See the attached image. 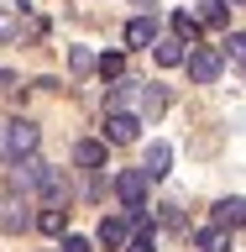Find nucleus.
<instances>
[{
    "label": "nucleus",
    "mask_w": 246,
    "mask_h": 252,
    "mask_svg": "<svg viewBox=\"0 0 246 252\" xmlns=\"http://www.w3.org/2000/svg\"><path fill=\"white\" fill-rule=\"evenodd\" d=\"M168 168H173V147L168 142H152V147H147V163H141V173H147V179H168Z\"/></svg>",
    "instance_id": "obj_10"
},
{
    "label": "nucleus",
    "mask_w": 246,
    "mask_h": 252,
    "mask_svg": "<svg viewBox=\"0 0 246 252\" xmlns=\"http://www.w3.org/2000/svg\"><path fill=\"white\" fill-rule=\"evenodd\" d=\"M31 226H42L47 236H68V210H58V205H47L42 216L31 220Z\"/></svg>",
    "instance_id": "obj_15"
},
{
    "label": "nucleus",
    "mask_w": 246,
    "mask_h": 252,
    "mask_svg": "<svg viewBox=\"0 0 246 252\" xmlns=\"http://www.w3.org/2000/svg\"><path fill=\"white\" fill-rule=\"evenodd\" d=\"M74 163H79V168H100V163H105V142H79Z\"/></svg>",
    "instance_id": "obj_17"
},
{
    "label": "nucleus",
    "mask_w": 246,
    "mask_h": 252,
    "mask_svg": "<svg viewBox=\"0 0 246 252\" xmlns=\"http://www.w3.org/2000/svg\"><path fill=\"white\" fill-rule=\"evenodd\" d=\"M199 27H225L231 21V5L225 0H199V16H194Z\"/></svg>",
    "instance_id": "obj_14"
},
{
    "label": "nucleus",
    "mask_w": 246,
    "mask_h": 252,
    "mask_svg": "<svg viewBox=\"0 0 246 252\" xmlns=\"http://www.w3.org/2000/svg\"><path fill=\"white\" fill-rule=\"evenodd\" d=\"M37 194H42L47 205H58V210H63V205H68V179H63L58 168H47V179H42V189H37Z\"/></svg>",
    "instance_id": "obj_12"
},
{
    "label": "nucleus",
    "mask_w": 246,
    "mask_h": 252,
    "mask_svg": "<svg viewBox=\"0 0 246 252\" xmlns=\"http://www.w3.org/2000/svg\"><path fill=\"white\" fill-rule=\"evenodd\" d=\"M241 220H246V200H241V194H231V200L215 205V226H220V231H241Z\"/></svg>",
    "instance_id": "obj_11"
},
{
    "label": "nucleus",
    "mask_w": 246,
    "mask_h": 252,
    "mask_svg": "<svg viewBox=\"0 0 246 252\" xmlns=\"http://www.w3.org/2000/svg\"><path fill=\"white\" fill-rule=\"evenodd\" d=\"M5 179H11V189H16V194H37V189H42V179H47V163H42L37 153L11 158V173H5Z\"/></svg>",
    "instance_id": "obj_3"
},
{
    "label": "nucleus",
    "mask_w": 246,
    "mask_h": 252,
    "mask_svg": "<svg viewBox=\"0 0 246 252\" xmlns=\"http://www.w3.org/2000/svg\"><path fill=\"white\" fill-rule=\"evenodd\" d=\"M168 27H173V37H178V42H189V47L199 42V21H194L189 11H173V21H168Z\"/></svg>",
    "instance_id": "obj_16"
},
{
    "label": "nucleus",
    "mask_w": 246,
    "mask_h": 252,
    "mask_svg": "<svg viewBox=\"0 0 246 252\" xmlns=\"http://www.w3.org/2000/svg\"><path fill=\"white\" fill-rule=\"evenodd\" d=\"M126 252H157V242H152V226L141 220V231L137 236H126Z\"/></svg>",
    "instance_id": "obj_20"
},
{
    "label": "nucleus",
    "mask_w": 246,
    "mask_h": 252,
    "mask_svg": "<svg viewBox=\"0 0 246 252\" xmlns=\"http://www.w3.org/2000/svg\"><path fill=\"white\" fill-rule=\"evenodd\" d=\"M141 94H147V84H141V79H115V90L105 94V110H121V116H137L141 110Z\"/></svg>",
    "instance_id": "obj_5"
},
{
    "label": "nucleus",
    "mask_w": 246,
    "mask_h": 252,
    "mask_svg": "<svg viewBox=\"0 0 246 252\" xmlns=\"http://www.w3.org/2000/svg\"><path fill=\"white\" fill-rule=\"evenodd\" d=\"M63 252H94V242H84V236L68 231V236H63Z\"/></svg>",
    "instance_id": "obj_23"
},
{
    "label": "nucleus",
    "mask_w": 246,
    "mask_h": 252,
    "mask_svg": "<svg viewBox=\"0 0 246 252\" xmlns=\"http://www.w3.org/2000/svg\"><path fill=\"white\" fill-rule=\"evenodd\" d=\"M147 189H152V179L141 168L115 173V200L126 205V220H147Z\"/></svg>",
    "instance_id": "obj_1"
},
{
    "label": "nucleus",
    "mask_w": 246,
    "mask_h": 252,
    "mask_svg": "<svg viewBox=\"0 0 246 252\" xmlns=\"http://www.w3.org/2000/svg\"><path fill=\"white\" fill-rule=\"evenodd\" d=\"M94 68H100V79H121L126 74V58H121V53H100Z\"/></svg>",
    "instance_id": "obj_19"
},
{
    "label": "nucleus",
    "mask_w": 246,
    "mask_h": 252,
    "mask_svg": "<svg viewBox=\"0 0 246 252\" xmlns=\"http://www.w3.org/2000/svg\"><path fill=\"white\" fill-rule=\"evenodd\" d=\"M141 137V116H121V110H105V142L126 147V142Z\"/></svg>",
    "instance_id": "obj_6"
},
{
    "label": "nucleus",
    "mask_w": 246,
    "mask_h": 252,
    "mask_svg": "<svg viewBox=\"0 0 246 252\" xmlns=\"http://www.w3.org/2000/svg\"><path fill=\"white\" fill-rule=\"evenodd\" d=\"M131 5H141V11H152V5H157V0H131Z\"/></svg>",
    "instance_id": "obj_25"
},
{
    "label": "nucleus",
    "mask_w": 246,
    "mask_h": 252,
    "mask_svg": "<svg viewBox=\"0 0 246 252\" xmlns=\"http://www.w3.org/2000/svg\"><path fill=\"white\" fill-rule=\"evenodd\" d=\"M157 37H163V32H157V16L152 11L137 16V21H126V42H131V47H152Z\"/></svg>",
    "instance_id": "obj_9"
},
{
    "label": "nucleus",
    "mask_w": 246,
    "mask_h": 252,
    "mask_svg": "<svg viewBox=\"0 0 246 252\" xmlns=\"http://www.w3.org/2000/svg\"><path fill=\"white\" fill-rule=\"evenodd\" d=\"M126 236H131V220H126V216H105V220H100V247H105V252H121Z\"/></svg>",
    "instance_id": "obj_7"
},
{
    "label": "nucleus",
    "mask_w": 246,
    "mask_h": 252,
    "mask_svg": "<svg viewBox=\"0 0 246 252\" xmlns=\"http://www.w3.org/2000/svg\"><path fill=\"white\" fill-rule=\"evenodd\" d=\"M225 247H231V231H220V226L199 231V252H225Z\"/></svg>",
    "instance_id": "obj_18"
},
{
    "label": "nucleus",
    "mask_w": 246,
    "mask_h": 252,
    "mask_svg": "<svg viewBox=\"0 0 246 252\" xmlns=\"http://www.w3.org/2000/svg\"><path fill=\"white\" fill-rule=\"evenodd\" d=\"M152 58L163 63V68H178V63H184V42H178V37H157V42H152Z\"/></svg>",
    "instance_id": "obj_13"
},
{
    "label": "nucleus",
    "mask_w": 246,
    "mask_h": 252,
    "mask_svg": "<svg viewBox=\"0 0 246 252\" xmlns=\"http://www.w3.org/2000/svg\"><path fill=\"white\" fill-rule=\"evenodd\" d=\"M37 142H42V131H37V121H5L0 126V147H5V163L11 158H27V153H37Z\"/></svg>",
    "instance_id": "obj_2"
},
{
    "label": "nucleus",
    "mask_w": 246,
    "mask_h": 252,
    "mask_svg": "<svg viewBox=\"0 0 246 252\" xmlns=\"http://www.w3.org/2000/svg\"><path fill=\"white\" fill-rule=\"evenodd\" d=\"M184 63H189V79L194 84H215L225 74V53H215V47H189Z\"/></svg>",
    "instance_id": "obj_4"
},
{
    "label": "nucleus",
    "mask_w": 246,
    "mask_h": 252,
    "mask_svg": "<svg viewBox=\"0 0 246 252\" xmlns=\"http://www.w3.org/2000/svg\"><path fill=\"white\" fill-rule=\"evenodd\" d=\"M68 63H74V74H89V68H94V53H89V47H74Z\"/></svg>",
    "instance_id": "obj_21"
},
{
    "label": "nucleus",
    "mask_w": 246,
    "mask_h": 252,
    "mask_svg": "<svg viewBox=\"0 0 246 252\" xmlns=\"http://www.w3.org/2000/svg\"><path fill=\"white\" fill-rule=\"evenodd\" d=\"M31 226V210H27V200H0V231H27Z\"/></svg>",
    "instance_id": "obj_8"
},
{
    "label": "nucleus",
    "mask_w": 246,
    "mask_h": 252,
    "mask_svg": "<svg viewBox=\"0 0 246 252\" xmlns=\"http://www.w3.org/2000/svg\"><path fill=\"white\" fill-rule=\"evenodd\" d=\"M225 5H241V0H225Z\"/></svg>",
    "instance_id": "obj_26"
},
{
    "label": "nucleus",
    "mask_w": 246,
    "mask_h": 252,
    "mask_svg": "<svg viewBox=\"0 0 246 252\" xmlns=\"http://www.w3.org/2000/svg\"><path fill=\"white\" fill-rule=\"evenodd\" d=\"M225 53H231V63L241 68V58H246V32H231V42H225Z\"/></svg>",
    "instance_id": "obj_22"
},
{
    "label": "nucleus",
    "mask_w": 246,
    "mask_h": 252,
    "mask_svg": "<svg viewBox=\"0 0 246 252\" xmlns=\"http://www.w3.org/2000/svg\"><path fill=\"white\" fill-rule=\"evenodd\" d=\"M11 37H16V16L0 11V42H11Z\"/></svg>",
    "instance_id": "obj_24"
}]
</instances>
